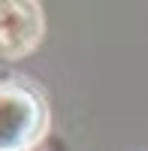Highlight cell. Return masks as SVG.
<instances>
[{
  "instance_id": "6da1fadb",
  "label": "cell",
  "mask_w": 148,
  "mask_h": 151,
  "mask_svg": "<svg viewBox=\"0 0 148 151\" xmlns=\"http://www.w3.org/2000/svg\"><path fill=\"white\" fill-rule=\"evenodd\" d=\"M48 133V100L27 79L0 85V151H30Z\"/></svg>"
},
{
  "instance_id": "7a4b0ae2",
  "label": "cell",
  "mask_w": 148,
  "mask_h": 151,
  "mask_svg": "<svg viewBox=\"0 0 148 151\" xmlns=\"http://www.w3.org/2000/svg\"><path fill=\"white\" fill-rule=\"evenodd\" d=\"M45 33V18L40 3L6 0L0 6V52L3 60H18L40 45Z\"/></svg>"
}]
</instances>
